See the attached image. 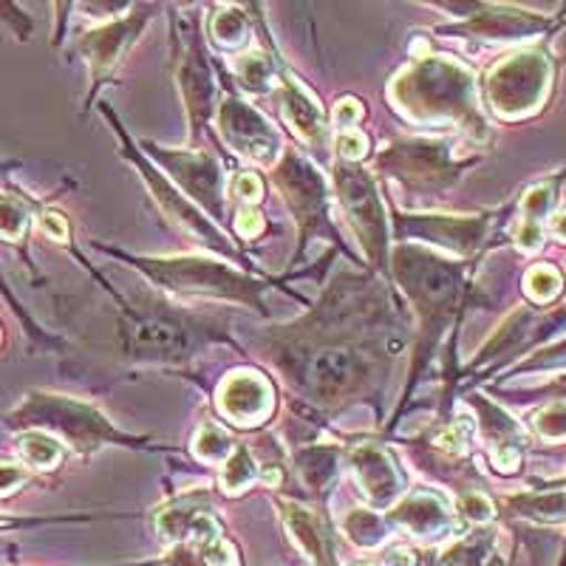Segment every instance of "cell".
I'll list each match as a JSON object with an SVG mask.
<instances>
[{
    "label": "cell",
    "instance_id": "cell-1",
    "mask_svg": "<svg viewBox=\"0 0 566 566\" xmlns=\"http://www.w3.org/2000/svg\"><path fill=\"white\" fill-rule=\"evenodd\" d=\"M12 422L38 424V428L57 431L77 448H91V444H99L105 439H119V433L97 411H91L88 406H80L74 399L52 397V394H32L14 411Z\"/></svg>",
    "mask_w": 566,
    "mask_h": 566
},
{
    "label": "cell",
    "instance_id": "cell-2",
    "mask_svg": "<svg viewBox=\"0 0 566 566\" xmlns=\"http://www.w3.org/2000/svg\"><path fill=\"white\" fill-rule=\"evenodd\" d=\"M150 275L161 281L170 290H193V292H212V295H235L252 301L255 297L258 283L247 281L239 272L227 270V266L210 264L201 258H176L165 261L159 258L156 264L148 266Z\"/></svg>",
    "mask_w": 566,
    "mask_h": 566
},
{
    "label": "cell",
    "instance_id": "cell-3",
    "mask_svg": "<svg viewBox=\"0 0 566 566\" xmlns=\"http://www.w3.org/2000/svg\"><path fill=\"white\" fill-rule=\"evenodd\" d=\"M544 80H547V65L535 54H522V60L499 65L488 83L495 111L513 116L533 108L544 91Z\"/></svg>",
    "mask_w": 566,
    "mask_h": 566
},
{
    "label": "cell",
    "instance_id": "cell-4",
    "mask_svg": "<svg viewBox=\"0 0 566 566\" xmlns=\"http://www.w3.org/2000/svg\"><path fill=\"white\" fill-rule=\"evenodd\" d=\"M221 130H224L227 142L239 154L250 156V159L261 161V165H272L277 156V139L270 130L264 116H258L255 111L247 108L241 103H227L221 108Z\"/></svg>",
    "mask_w": 566,
    "mask_h": 566
},
{
    "label": "cell",
    "instance_id": "cell-5",
    "mask_svg": "<svg viewBox=\"0 0 566 566\" xmlns=\"http://www.w3.org/2000/svg\"><path fill=\"white\" fill-rule=\"evenodd\" d=\"M340 193L346 201V210L352 216V224L363 235L371 252H382L386 244V221H382L380 205L371 190V181L354 168H343L340 174Z\"/></svg>",
    "mask_w": 566,
    "mask_h": 566
},
{
    "label": "cell",
    "instance_id": "cell-6",
    "mask_svg": "<svg viewBox=\"0 0 566 566\" xmlns=\"http://www.w3.org/2000/svg\"><path fill=\"white\" fill-rule=\"evenodd\" d=\"M303 374H306V388L312 394L337 397L360 374V360H357V354H352V348H323L306 360Z\"/></svg>",
    "mask_w": 566,
    "mask_h": 566
},
{
    "label": "cell",
    "instance_id": "cell-7",
    "mask_svg": "<svg viewBox=\"0 0 566 566\" xmlns=\"http://www.w3.org/2000/svg\"><path fill=\"white\" fill-rule=\"evenodd\" d=\"M352 468L357 473L360 488L366 490V495L377 507H388L402 490V476H399L397 464L380 448H371V444L357 448L352 453Z\"/></svg>",
    "mask_w": 566,
    "mask_h": 566
},
{
    "label": "cell",
    "instance_id": "cell-8",
    "mask_svg": "<svg viewBox=\"0 0 566 566\" xmlns=\"http://www.w3.org/2000/svg\"><path fill=\"white\" fill-rule=\"evenodd\" d=\"M270 388L261 377H255L252 371H241L235 377L224 382L221 388V408H224L227 417H232V422L239 424H252L261 417L270 413Z\"/></svg>",
    "mask_w": 566,
    "mask_h": 566
},
{
    "label": "cell",
    "instance_id": "cell-9",
    "mask_svg": "<svg viewBox=\"0 0 566 566\" xmlns=\"http://www.w3.org/2000/svg\"><path fill=\"white\" fill-rule=\"evenodd\" d=\"M174 176L181 181L187 193L199 196V201H205L212 212L221 210V174L216 161L207 159V156H174Z\"/></svg>",
    "mask_w": 566,
    "mask_h": 566
},
{
    "label": "cell",
    "instance_id": "cell-10",
    "mask_svg": "<svg viewBox=\"0 0 566 566\" xmlns=\"http://www.w3.org/2000/svg\"><path fill=\"white\" fill-rule=\"evenodd\" d=\"M283 116L290 119V125L295 128V134H301L303 142L310 145H323L326 139V123H323V114L317 108L315 99L306 94L297 83L292 80H283Z\"/></svg>",
    "mask_w": 566,
    "mask_h": 566
},
{
    "label": "cell",
    "instance_id": "cell-11",
    "mask_svg": "<svg viewBox=\"0 0 566 566\" xmlns=\"http://www.w3.org/2000/svg\"><path fill=\"white\" fill-rule=\"evenodd\" d=\"M394 522L406 527L408 533L419 535V538L422 535L428 538V535L442 533L444 524H448V513H444V504L433 495H411L408 502L394 510Z\"/></svg>",
    "mask_w": 566,
    "mask_h": 566
},
{
    "label": "cell",
    "instance_id": "cell-12",
    "mask_svg": "<svg viewBox=\"0 0 566 566\" xmlns=\"http://www.w3.org/2000/svg\"><path fill=\"white\" fill-rule=\"evenodd\" d=\"M286 522H290L292 535L303 547V553L310 555L315 566H335V555H332V544L328 535L323 533L321 524L315 522V515L306 513L301 507H286Z\"/></svg>",
    "mask_w": 566,
    "mask_h": 566
},
{
    "label": "cell",
    "instance_id": "cell-13",
    "mask_svg": "<svg viewBox=\"0 0 566 566\" xmlns=\"http://www.w3.org/2000/svg\"><path fill=\"white\" fill-rule=\"evenodd\" d=\"M136 29H139V23H114V27L91 32L88 38H85V52H88V60L97 74L108 71L111 65L119 60L125 45L134 40Z\"/></svg>",
    "mask_w": 566,
    "mask_h": 566
},
{
    "label": "cell",
    "instance_id": "cell-14",
    "mask_svg": "<svg viewBox=\"0 0 566 566\" xmlns=\"http://www.w3.org/2000/svg\"><path fill=\"white\" fill-rule=\"evenodd\" d=\"M130 337L134 348L148 354H176L187 346L185 328L170 321H139L130 328Z\"/></svg>",
    "mask_w": 566,
    "mask_h": 566
},
{
    "label": "cell",
    "instance_id": "cell-15",
    "mask_svg": "<svg viewBox=\"0 0 566 566\" xmlns=\"http://www.w3.org/2000/svg\"><path fill=\"white\" fill-rule=\"evenodd\" d=\"M18 451L32 468H54L63 459V448H60L57 439L40 431L23 433L18 442Z\"/></svg>",
    "mask_w": 566,
    "mask_h": 566
},
{
    "label": "cell",
    "instance_id": "cell-16",
    "mask_svg": "<svg viewBox=\"0 0 566 566\" xmlns=\"http://www.w3.org/2000/svg\"><path fill=\"white\" fill-rule=\"evenodd\" d=\"M29 227V207L12 193H0V239L20 241Z\"/></svg>",
    "mask_w": 566,
    "mask_h": 566
},
{
    "label": "cell",
    "instance_id": "cell-17",
    "mask_svg": "<svg viewBox=\"0 0 566 566\" xmlns=\"http://www.w3.org/2000/svg\"><path fill=\"white\" fill-rule=\"evenodd\" d=\"M346 530L354 544H360V547H377L386 538V527L374 513H352L346 518Z\"/></svg>",
    "mask_w": 566,
    "mask_h": 566
},
{
    "label": "cell",
    "instance_id": "cell-18",
    "mask_svg": "<svg viewBox=\"0 0 566 566\" xmlns=\"http://www.w3.org/2000/svg\"><path fill=\"white\" fill-rule=\"evenodd\" d=\"M255 479V462L247 451H235L221 468V482L227 490H241Z\"/></svg>",
    "mask_w": 566,
    "mask_h": 566
},
{
    "label": "cell",
    "instance_id": "cell-19",
    "mask_svg": "<svg viewBox=\"0 0 566 566\" xmlns=\"http://www.w3.org/2000/svg\"><path fill=\"white\" fill-rule=\"evenodd\" d=\"M239 74L244 80V85H250L252 91H261L270 85L272 80V69L261 54H247L244 60L239 63Z\"/></svg>",
    "mask_w": 566,
    "mask_h": 566
},
{
    "label": "cell",
    "instance_id": "cell-20",
    "mask_svg": "<svg viewBox=\"0 0 566 566\" xmlns=\"http://www.w3.org/2000/svg\"><path fill=\"white\" fill-rule=\"evenodd\" d=\"M527 290L535 301H549L555 292L560 290V277L558 272L549 270V266H538V270L530 272L527 277Z\"/></svg>",
    "mask_w": 566,
    "mask_h": 566
},
{
    "label": "cell",
    "instance_id": "cell-21",
    "mask_svg": "<svg viewBox=\"0 0 566 566\" xmlns=\"http://www.w3.org/2000/svg\"><path fill=\"white\" fill-rule=\"evenodd\" d=\"M212 32L221 43H239V40H244V18L235 9H224V12L216 14Z\"/></svg>",
    "mask_w": 566,
    "mask_h": 566
},
{
    "label": "cell",
    "instance_id": "cell-22",
    "mask_svg": "<svg viewBox=\"0 0 566 566\" xmlns=\"http://www.w3.org/2000/svg\"><path fill=\"white\" fill-rule=\"evenodd\" d=\"M196 451L205 459H224V453L230 451V439L219 428H205L199 442H196Z\"/></svg>",
    "mask_w": 566,
    "mask_h": 566
},
{
    "label": "cell",
    "instance_id": "cell-23",
    "mask_svg": "<svg viewBox=\"0 0 566 566\" xmlns=\"http://www.w3.org/2000/svg\"><path fill=\"white\" fill-rule=\"evenodd\" d=\"M566 406H553L547 408L544 413H538V431L544 433V437H566Z\"/></svg>",
    "mask_w": 566,
    "mask_h": 566
},
{
    "label": "cell",
    "instance_id": "cell-24",
    "mask_svg": "<svg viewBox=\"0 0 566 566\" xmlns=\"http://www.w3.org/2000/svg\"><path fill=\"white\" fill-rule=\"evenodd\" d=\"M29 473L14 462H0V495H9L27 482Z\"/></svg>",
    "mask_w": 566,
    "mask_h": 566
},
{
    "label": "cell",
    "instance_id": "cell-25",
    "mask_svg": "<svg viewBox=\"0 0 566 566\" xmlns=\"http://www.w3.org/2000/svg\"><path fill=\"white\" fill-rule=\"evenodd\" d=\"M337 148H340L343 159H360V156L366 154V136H363L360 130H346V134L337 139Z\"/></svg>",
    "mask_w": 566,
    "mask_h": 566
},
{
    "label": "cell",
    "instance_id": "cell-26",
    "mask_svg": "<svg viewBox=\"0 0 566 566\" xmlns=\"http://www.w3.org/2000/svg\"><path fill=\"white\" fill-rule=\"evenodd\" d=\"M462 513L468 515L470 522H488L490 515H493V507H490L484 495L468 493V499H462Z\"/></svg>",
    "mask_w": 566,
    "mask_h": 566
},
{
    "label": "cell",
    "instance_id": "cell-27",
    "mask_svg": "<svg viewBox=\"0 0 566 566\" xmlns=\"http://www.w3.org/2000/svg\"><path fill=\"white\" fill-rule=\"evenodd\" d=\"M235 196H239L241 201H258L261 199V181L255 179L252 174H241L239 179H235Z\"/></svg>",
    "mask_w": 566,
    "mask_h": 566
},
{
    "label": "cell",
    "instance_id": "cell-28",
    "mask_svg": "<svg viewBox=\"0 0 566 566\" xmlns=\"http://www.w3.org/2000/svg\"><path fill=\"white\" fill-rule=\"evenodd\" d=\"M357 116H360V105L354 103V99H343L340 105H337L335 111V125L337 128H352L354 123H357Z\"/></svg>",
    "mask_w": 566,
    "mask_h": 566
},
{
    "label": "cell",
    "instance_id": "cell-29",
    "mask_svg": "<svg viewBox=\"0 0 566 566\" xmlns=\"http://www.w3.org/2000/svg\"><path fill=\"white\" fill-rule=\"evenodd\" d=\"M40 227H43V232H49L52 239L63 241L65 235H69V227H65V221L60 219L57 212H45L43 219H40Z\"/></svg>",
    "mask_w": 566,
    "mask_h": 566
},
{
    "label": "cell",
    "instance_id": "cell-30",
    "mask_svg": "<svg viewBox=\"0 0 566 566\" xmlns=\"http://www.w3.org/2000/svg\"><path fill=\"white\" fill-rule=\"evenodd\" d=\"M386 566H417V558H413L411 549L394 547V549H388Z\"/></svg>",
    "mask_w": 566,
    "mask_h": 566
},
{
    "label": "cell",
    "instance_id": "cell-31",
    "mask_svg": "<svg viewBox=\"0 0 566 566\" xmlns=\"http://www.w3.org/2000/svg\"><path fill=\"white\" fill-rule=\"evenodd\" d=\"M258 230H264V219H261L258 212H241L239 232H244V235H255Z\"/></svg>",
    "mask_w": 566,
    "mask_h": 566
},
{
    "label": "cell",
    "instance_id": "cell-32",
    "mask_svg": "<svg viewBox=\"0 0 566 566\" xmlns=\"http://www.w3.org/2000/svg\"><path fill=\"white\" fill-rule=\"evenodd\" d=\"M555 232H558L560 239L566 241V212H564V216H558V219H555Z\"/></svg>",
    "mask_w": 566,
    "mask_h": 566
}]
</instances>
